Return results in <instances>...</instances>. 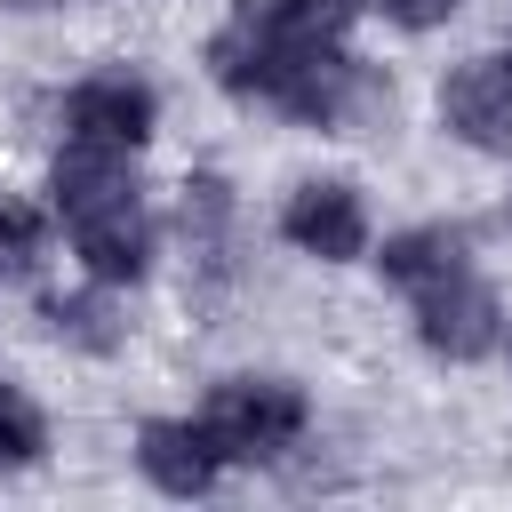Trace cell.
Listing matches in <instances>:
<instances>
[{"instance_id":"7a4b0ae2","label":"cell","mask_w":512,"mask_h":512,"mask_svg":"<svg viewBox=\"0 0 512 512\" xmlns=\"http://www.w3.org/2000/svg\"><path fill=\"white\" fill-rule=\"evenodd\" d=\"M416 328H424L432 352H448V360H480V352L504 336V304H496L488 280H472V272L456 264L448 280L416 288Z\"/></svg>"},{"instance_id":"52a82bcc","label":"cell","mask_w":512,"mask_h":512,"mask_svg":"<svg viewBox=\"0 0 512 512\" xmlns=\"http://www.w3.org/2000/svg\"><path fill=\"white\" fill-rule=\"evenodd\" d=\"M136 464H144V480L168 488V496H208L216 472H224V448L208 440V424H144Z\"/></svg>"},{"instance_id":"5bb4252c","label":"cell","mask_w":512,"mask_h":512,"mask_svg":"<svg viewBox=\"0 0 512 512\" xmlns=\"http://www.w3.org/2000/svg\"><path fill=\"white\" fill-rule=\"evenodd\" d=\"M32 240H40L32 208H8V200H0V272H8V264H24V256H32Z\"/></svg>"},{"instance_id":"ba28073f","label":"cell","mask_w":512,"mask_h":512,"mask_svg":"<svg viewBox=\"0 0 512 512\" xmlns=\"http://www.w3.org/2000/svg\"><path fill=\"white\" fill-rule=\"evenodd\" d=\"M112 200H136L128 152L120 144H64V160H56V208L88 216V208H112Z\"/></svg>"},{"instance_id":"6da1fadb","label":"cell","mask_w":512,"mask_h":512,"mask_svg":"<svg viewBox=\"0 0 512 512\" xmlns=\"http://www.w3.org/2000/svg\"><path fill=\"white\" fill-rule=\"evenodd\" d=\"M200 424H208V440L224 456H280L304 432V392L272 384V376H232V384H216Z\"/></svg>"},{"instance_id":"5b68a950","label":"cell","mask_w":512,"mask_h":512,"mask_svg":"<svg viewBox=\"0 0 512 512\" xmlns=\"http://www.w3.org/2000/svg\"><path fill=\"white\" fill-rule=\"evenodd\" d=\"M280 232H288L304 256L344 264V256H360V248H368V208H360V192H352V184H296V192H288V208H280Z\"/></svg>"},{"instance_id":"7c38bea8","label":"cell","mask_w":512,"mask_h":512,"mask_svg":"<svg viewBox=\"0 0 512 512\" xmlns=\"http://www.w3.org/2000/svg\"><path fill=\"white\" fill-rule=\"evenodd\" d=\"M40 448H48V424H40V408H32L24 392H8V384H0V472L32 464Z\"/></svg>"},{"instance_id":"4fadbf2b","label":"cell","mask_w":512,"mask_h":512,"mask_svg":"<svg viewBox=\"0 0 512 512\" xmlns=\"http://www.w3.org/2000/svg\"><path fill=\"white\" fill-rule=\"evenodd\" d=\"M48 320H56V336H80V344H112V328H104V304H48Z\"/></svg>"},{"instance_id":"30bf717a","label":"cell","mask_w":512,"mask_h":512,"mask_svg":"<svg viewBox=\"0 0 512 512\" xmlns=\"http://www.w3.org/2000/svg\"><path fill=\"white\" fill-rule=\"evenodd\" d=\"M256 16L280 48H336L352 24V0H264Z\"/></svg>"},{"instance_id":"8992f818","label":"cell","mask_w":512,"mask_h":512,"mask_svg":"<svg viewBox=\"0 0 512 512\" xmlns=\"http://www.w3.org/2000/svg\"><path fill=\"white\" fill-rule=\"evenodd\" d=\"M72 248H80L88 280H104V288L144 280V264H152V224H144V200H112V208L72 216Z\"/></svg>"},{"instance_id":"9a60e30c","label":"cell","mask_w":512,"mask_h":512,"mask_svg":"<svg viewBox=\"0 0 512 512\" xmlns=\"http://www.w3.org/2000/svg\"><path fill=\"white\" fill-rule=\"evenodd\" d=\"M376 8H384L392 24H408V32H424V24H440L456 0H376Z\"/></svg>"},{"instance_id":"8fae6325","label":"cell","mask_w":512,"mask_h":512,"mask_svg":"<svg viewBox=\"0 0 512 512\" xmlns=\"http://www.w3.org/2000/svg\"><path fill=\"white\" fill-rule=\"evenodd\" d=\"M184 240H192V256H200L208 272H224V248H232V200H224L216 176H200V184L184 192Z\"/></svg>"},{"instance_id":"3957f363","label":"cell","mask_w":512,"mask_h":512,"mask_svg":"<svg viewBox=\"0 0 512 512\" xmlns=\"http://www.w3.org/2000/svg\"><path fill=\"white\" fill-rule=\"evenodd\" d=\"M440 120L472 152H512V56H472L440 80Z\"/></svg>"},{"instance_id":"277c9868","label":"cell","mask_w":512,"mask_h":512,"mask_svg":"<svg viewBox=\"0 0 512 512\" xmlns=\"http://www.w3.org/2000/svg\"><path fill=\"white\" fill-rule=\"evenodd\" d=\"M152 88L144 80H128V72H96V80H80L72 96H64V128H72V144H120V152H136L144 136H152Z\"/></svg>"},{"instance_id":"9c48e42d","label":"cell","mask_w":512,"mask_h":512,"mask_svg":"<svg viewBox=\"0 0 512 512\" xmlns=\"http://www.w3.org/2000/svg\"><path fill=\"white\" fill-rule=\"evenodd\" d=\"M456 264H464V232H448V224H416V232L384 240V280H400V288H432Z\"/></svg>"}]
</instances>
